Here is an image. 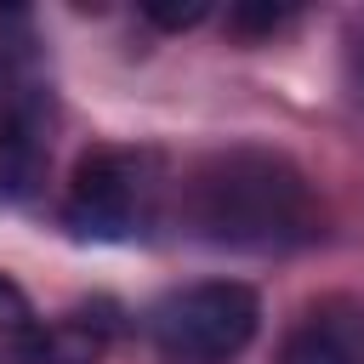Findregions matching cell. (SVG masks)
<instances>
[{
	"instance_id": "6da1fadb",
	"label": "cell",
	"mask_w": 364,
	"mask_h": 364,
	"mask_svg": "<svg viewBox=\"0 0 364 364\" xmlns=\"http://www.w3.org/2000/svg\"><path fill=\"white\" fill-rule=\"evenodd\" d=\"M182 216L205 245L222 250H296L318 239V193L307 171L262 142H233L205 154L182 182Z\"/></svg>"
},
{
	"instance_id": "ba28073f",
	"label": "cell",
	"mask_w": 364,
	"mask_h": 364,
	"mask_svg": "<svg viewBox=\"0 0 364 364\" xmlns=\"http://www.w3.org/2000/svg\"><path fill=\"white\" fill-rule=\"evenodd\" d=\"M142 17L148 23H159V28H193V23H205L210 17V6H142Z\"/></svg>"
},
{
	"instance_id": "277c9868",
	"label": "cell",
	"mask_w": 364,
	"mask_h": 364,
	"mask_svg": "<svg viewBox=\"0 0 364 364\" xmlns=\"http://www.w3.org/2000/svg\"><path fill=\"white\" fill-rule=\"evenodd\" d=\"M273 364H364V307L353 296H318L284 330Z\"/></svg>"
},
{
	"instance_id": "7a4b0ae2",
	"label": "cell",
	"mask_w": 364,
	"mask_h": 364,
	"mask_svg": "<svg viewBox=\"0 0 364 364\" xmlns=\"http://www.w3.org/2000/svg\"><path fill=\"white\" fill-rule=\"evenodd\" d=\"M159 154L154 148H119V142H97L74 159L68 171V193H63V222L80 239L97 245H125L136 233H148L154 210H159Z\"/></svg>"
},
{
	"instance_id": "5b68a950",
	"label": "cell",
	"mask_w": 364,
	"mask_h": 364,
	"mask_svg": "<svg viewBox=\"0 0 364 364\" xmlns=\"http://www.w3.org/2000/svg\"><path fill=\"white\" fill-rule=\"evenodd\" d=\"M40 176V136L17 108H0V205L28 199Z\"/></svg>"
},
{
	"instance_id": "52a82bcc",
	"label": "cell",
	"mask_w": 364,
	"mask_h": 364,
	"mask_svg": "<svg viewBox=\"0 0 364 364\" xmlns=\"http://www.w3.org/2000/svg\"><path fill=\"white\" fill-rule=\"evenodd\" d=\"M228 23L239 34H273L279 23H290V11L284 6H239V11H228Z\"/></svg>"
},
{
	"instance_id": "3957f363",
	"label": "cell",
	"mask_w": 364,
	"mask_h": 364,
	"mask_svg": "<svg viewBox=\"0 0 364 364\" xmlns=\"http://www.w3.org/2000/svg\"><path fill=\"white\" fill-rule=\"evenodd\" d=\"M148 330L171 358L188 364H222L245 353L262 330V301L239 279H199L148 307Z\"/></svg>"
},
{
	"instance_id": "8992f818",
	"label": "cell",
	"mask_w": 364,
	"mask_h": 364,
	"mask_svg": "<svg viewBox=\"0 0 364 364\" xmlns=\"http://www.w3.org/2000/svg\"><path fill=\"white\" fill-rule=\"evenodd\" d=\"M0 341H17L23 353H40V318L34 301L23 296V284L11 273H0Z\"/></svg>"
}]
</instances>
